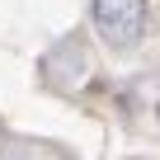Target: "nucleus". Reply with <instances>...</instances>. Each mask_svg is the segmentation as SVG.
Returning <instances> with one entry per match:
<instances>
[{"instance_id":"obj_1","label":"nucleus","mask_w":160,"mask_h":160,"mask_svg":"<svg viewBox=\"0 0 160 160\" xmlns=\"http://www.w3.org/2000/svg\"><path fill=\"white\" fill-rule=\"evenodd\" d=\"M90 19L108 47L127 52L146 33V0H90Z\"/></svg>"}]
</instances>
